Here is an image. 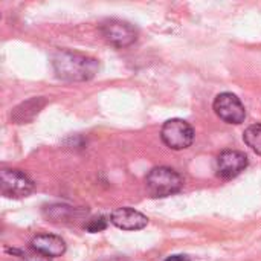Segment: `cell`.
<instances>
[{
	"instance_id": "obj_7",
	"label": "cell",
	"mask_w": 261,
	"mask_h": 261,
	"mask_svg": "<svg viewBox=\"0 0 261 261\" xmlns=\"http://www.w3.org/2000/svg\"><path fill=\"white\" fill-rule=\"evenodd\" d=\"M249 165V159L243 151L239 150H225L217 156L216 171L222 179H234L242 171H245Z\"/></svg>"
},
{
	"instance_id": "obj_3",
	"label": "cell",
	"mask_w": 261,
	"mask_h": 261,
	"mask_svg": "<svg viewBox=\"0 0 261 261\" xmlns=\"http://www.w3.org/2000/svg\"><path fill=\"white\" fill-rule=\"evenodd\" d=\"M161 138L164 144L171 150H185L194 141V128L190 122L173 118L164 122L161 128Z\"/></svg>"
},
{
	"instance_id": "obj_13",
	"label": "cell",
	"mask_w": 261,
	"mask_h": 261,
	"mask_svg": "<svg viewBox=\"0 0 261 261\" xmlns=\"http://www.w3.org/2000/svg\"><path fill=\"white\" fill-rule=\"evenodd\" d=\"M106 228H107V220H106L102 216L93 217V219H90V220L84 225V229H86L87 232H92V234L101 232V231H104Z\"/></svg>"
},
{
	"instance_id": "obj_15",
	"label": "cell",
	"mask_w": 261,
	"mask_h": 261,
	"mask_svg": "<svg viewBox=\"0 0 261 261\" xmlns=\"http://www.w3.org/2000/svg\"><path fill=\"white\" fill-rule=\"evenodd\" d=\"M165 261H191V260H190V257H187V255L177 254V255H171V257H168Z\"/></svg>"
},
{
	"instance_id": "obj_9",
	"label": "cell",
	"mask_w": 261,
	"mask_h": 261,
	"mask_svg": "<svg viewBox=\"0 0 261 261\" xmlns=\"http://www.w3.org/2000/svg\"><path fill=\"white\" fill-rule=\"evenodd\" d=\"M31 248L47 258L61 257L66 252V243L61 237L54 234H38L31 240Z\"/></svg>"
},
{
	"instance_id": "obj_16",
	"label": "cell",
	"mask_w": 261,
	"mask_h": 261,
	"mask_svg": "<svg viewBox=\"0 0 261 261\" xmlns=\"http://www.w3.org/2000/svg\"><path fill=\"white\" fill-rule=\"evenodd\" d=\"M107 261H127V260H124V258H112V260H107Z\"/></svg>"
},
{
	"instance_id": "obj_11",
	"label": "cell",
	"mask_w": 261,
	"mask_h": 261,
	"mask_svg": "<svg viewBox=\"0 0 261 261\" xmlns=\"http://www.w3.org/2000/svg\"><path fill=\"white\" fill-rule=\"evenodd\" d=\"M44 216L50 222H72L83 214V210L67 206V205H50L44 208Z\"/></svg>"
},
{
	"instance_id": "obj_4",
	"label": "cell",
	"mask_w": 261,
	"mask_h": 261,
	"mask_svg": "<svg viewBox=\"0 0 261 261\" xmlns=\"http://www.w3.org/2000/svg\"><path fill=\"white\" fill-rule=\"evenodd\" d=\"M0 191L5 197L20 199L34 191L32 179L20 170L2 168L0 171Z\"/></svg>"
},
{
	"instance_id": "obj_8",
	"label": "cell",
	"mask_w": 261,
	"mask_h": 261,
	"mask_svg": "<svg viewBox=\"0 0 261 261\" xmlns=\"http://www.w3.org/2000/svg\"><path fill=\"white\" fill-rule=\"evenodd\" d=\"M110 222H112V225H115L116 228H119L122 231H139L148 225L147 216H144L142 213H139L133 208H128V206L115 210L110 214Z\"/></svg>"
},
{
	"instance_id": "obj_5",
	"label": "cell",
	"mask_w": 261,
	"mask_h": 261,
	"mask_svg": "<svg viewBox=\"0 0 261 261\" xmlns=\"http://www.w3.org/2000/svg\"><path fill=\"white\" fill-rule=\"evenodd\" d=\"M102 37L115 47H128L138 38V31L128 21L118 18H107L99 26Z\"/></svg>"
},
{
	"instance_id": "obj_10",
	"label": "cell",
	"mask_w": 261,
	"mask_h": 261,
	"mask_svg": "<svg viewBox=\"0 0 261 261\" xmlns=\"http://www.w3.org/2000/svg\"><path fill=\"white\" fill-rule=\"evenodd\" d=\"M46 106V99L38 96V98H31L21 104H18L12 113H11V119L15 122V124H26V122H31L40 112L41 109Z\"/></svg>"
},
{
	"instance_id": "obj_14",
	"label": "cell",
	"mask_w": 261,
	"mask_h": 261,
	"mask_svg": "<svg viewBox=\"0 0 261 261\" xmlns=\"http://www.w3.org/2000/svg\"><path fill=\"white\" fill-rule=\"evenodd\" d=\"M21 261H50V258H47V257H44V255H40V254H34V255L24 257Z\"/></svg>"
},
{
	"instance_id": "obj_2",
	"label": "cell",
	"mask_w": 261,
	"mask_h": 261,
	"mask_svg": "<svg viewBox=\"0 0 261 261\" xmlns=\"http://www.w3.org/2000/svg\"><path fill=\"white\" fill-rule=\"evenodd\" d=\"M145 187L151 197H168L184 188V177L168 167H156L145 177Z\"/></svg>"
},
{
	"instance_id": "obj_1",
	"label": "cell",
	"mask_w": 261,
	"mask_h": 261,
	"mask_svg": "<svg viewBox=\"0 0 261 261\" xmlns=\"http://www.w3.org/2000/svg\"><path fill=\"white\" fill-rule=\"evenodd\" d=\"M52 67L60 80L69 83H80L92 80L98 73L99 64L92 57L61 49L52 55Z\"/></svg>"
},
{
	"instance_id": "obj_6",
	"label": "cell",
	"mask_w": 261,
	"mask_h": 261,
	"mask_svg": "<svg viewBox=\"0 0 261 261\" xmlns=\"http://www.w3.org/2000/svg\"><path fill=\"white\" fill-rule=\"evenodd\" d=\"M213 109L216 115L226 124H242L246 119L245 104L237 95L231 92L219 93L213 102Z\"/></svg>"
},
{
	"instance_id": "obj_12",
	"label": "cell",
	"mask_w": 261,
	"mask_h": 261,
	"mask_svg": "<svg viewBox=\"0 0 261 261\" xmlns=\"http://www.w3.org/2000/svg\"><path fill=\"white\" fill-rule=\"evenodd\" d=\"M243 141L257 154L261 156V124H252L245 130Z\"/></svg>"
}]
</instances>
